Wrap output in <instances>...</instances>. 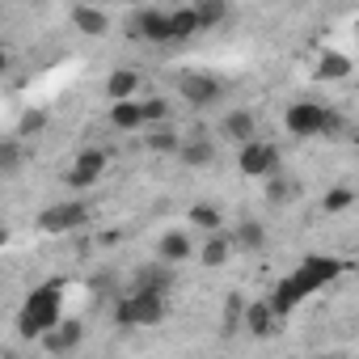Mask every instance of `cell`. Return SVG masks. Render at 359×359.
<instances>
[{"instance_id":"obj_1","label":"cell","mask_w":359,"mask_h":359,"mask_svg":"<svg viewBox=\"0 0 359 359\" xmlns=\"http://www.w3.org/2000/svg\"><path fill=\"white\" fill-rule=\"evenodd\" d=\"M338 275H342V262H338V258H321V254H313V258H304V262H300V266L279 283V287H275V296H271L266 304H271V313L283 321V317L304 300V296L321 292V287H325V283H334Z\"/></svg>"},{"instance_id":"obj_2","label":"cell","mask_w":359,"mask_h":359,"mask_svg":"<svg viewBox=\"0 0 359 359\" xmlns=\"http://www.w3.org/2000/svg\"><path fill=\"white\" fill-rule=\"evenodd\" d=\"M60 292H64V279H51V283L34 287V292L26 296L22 313H18V330H22V338H39L47 325L60 321V300H64Z\"/></svg>"},{"instance_id":"obj_3","label":"cell","mask_w":359,"mask_h":359,"mask_svg":"<svg viewBox=\"0 0 359 359\" xmlns=\"http://www.w3.org/2000/svg\"><path fill=\"white\" fill-rule=\"evenodd\" d=\"M283 123H287L292 135H334V131H342V114L330 110V106H321V102H296V106H287Z\"/></svg>"},{"instance_id":"obj_4","label":"cell","mask_w":359,"mask_h":359,"mask_svg":"<svg viewBox=\"0 0 359 359\" xmlns=\"http://www.w3.org/2000/svg\"><path fill=\"white\" fill-rule=\"evenodd\" d=\"M161 317H165V296L144 292V287H131V292L118 296V304H114V321L127 325V330H135V325H156Z\"/></svg>"},{"instance_id":"obj_5","label":"cell","mask_w":359,"mask_h":359,"mask_svg":"<svg viewBox=\"0 0 359 359\" xmlns=\"http://www.w3.org/2000/svg\"><path fill=\"white\" fill-rule=\"evenodd\" d=\"M81 224H89V203L85 199H64V203H51L47 212H39L43 233H76Z\"/></svg>"},{"instance_id":"obj_6","label":"cell","mask_w":359,"mask_h":359,"mask_svg":"<svg viewBox=\"0 0 359 359\" xmlns=\"http://www.w3.org/2000/svg\"><path fill=\"white\" fill-rule=\"evenodd\" d=\"M237 169H241L245 177H266V173H275V169H279V148L254 135V140H245V144H241Z\"/></svg>"},{"instance_id":"obj_7","label":"cell","mask_w":359,"mask_h":359,"mask_svg":"<svg viewBox=\"0 0 359 359\" xmlns=\"http://www.w3.org/2000/svg\"><path fill=\"white\" fill-rule=\"evenodd\" d=\"M177 89H182V97L195 106V110H208L224 97V85L208 72H182V81H177Z\"/></svg>"},{"instance_id":"obj_8","label":"cell","mask_w":359,"mask_h":359,"mask_svg":"<svg viewBox=\"0 0 359 359\" xmlns=\"http://www.w3.org/2000/svg\"><path fill=\"white\" fill-rule=\"evenodd\" d=\"M102 173H106V152H102V148H85V152H76V165L68 169L64 182H68L72 191H89Z\"/></svg>"},{"instance_id":"obj_9","label":"cell","mask_w":359,"mask_h":359,"mask_svg":"<svg viewBox=\"0 0 359 359\" xmlns=\"http://www.w3.org/2000/svg\"><path fill=\"white\" fill-rule=\"evenodd\" d=\"M81 338H85V330H81L76 321H55V325H47L34 342H39L43 351H51V355H68V351L81 346Z\"/></svg>"},{"instance_id":"obj_10","label":"cell","mask_w":359,"mask_h":359,"mask_svg":"<svg viewBox=\"0 0 359 359\" xmlns=\"http://www.w3.org/2000/svg\"><path fill=\"white\" fill-rule=\"evenodd\" d=\"M241 325H245L254 338H271V334L279 330V317L271 313V304H266V300H254V304H245V309H241Z\"/></svg>"},{"instance_id":"obj_11","label":"cell","mask_w":359,"mask_h":359,"mask_svg":"<svg viewBox=\"0 0 359 359\" xmlns=\"http://www.w3.org/2000/svg\"><path fill=\"white\" fill-rule=\"evenodd\" d=\"M131 287H144V292H156V296H165L169 287H173V266L169 262H148V266H140L135 271V283Z\"/></svg>"},{"instance_id":"obj_12","label":"cell","mask_w":359,"mask_h":359,"mask_svg":"<svg viewBox=\"0 0 359 359\" xmlns=\"http://www.w3.org/2000/svg\"><path fill=\"white\" fill-rule=\"evenodd\" d=\"M135 34L148 39V43H173V34H169V13H161V9H144V13L135 18Z\"/></svg>"},{"instance_id":"obj_13","label":"cell","mask_w":359,"mask_h":359,"mask_svg":"<svg viewBox=\"0 0 359 359\" xmlns=\"http://www.w3.org/2000/svg\"><path fill=\"white\" fill-rule=\"evenodd\" d=\"M191 254H195L191 233H177V229H173V233H165V237H161V245H156V258H161V262H169V266L187 262Z\"/></svg>"},{"instance_id":"obj_14","label":"cell","mask_w":359,"mask_h":359,"mask_svg":"<svg viewBox=\"0 0 359 359\" xmlns=\"http://www.w3.org/2000/svg\"><path fill=\"white\" fill-rule=\"evenodd\" d=\"M72 26H76L81 34H89V39H102V34L110 30V18H106L102 9H93V5H76V9H72Z\"/></svg>"},{"instance_id":"obj_15","label":"cell","mask_w":359,"mask_h":359,"mask_svg":"<svg viewBox=\"0 0 359 359\" xmlns=\"http://www.w3.org/2000/svg\"><path fill=\"white\" fill-rule=\"evenodd\" d=\"M220 131H224V140H237V144H245V140H254V135H258V118H254L250 110H233V114H224Z\"/></svg>"},{"instance_id":"obj_16","label":"cell","mask_w":359,"mask_h":359,"mask_svg":"<svg viewBox=\"0 0 359 359\" xmlns=\"http://www.w3.org/2000/svg\"><path fill=\"white\" fill-rule=\"evenodd\" d=\"M229 258H233V241H229L220 229H216V233H208V241H203V250H199V262L216 271V266H224Z\"/></svg>"},{"instance_id":"obj_17","label":"cell","mask_w":359,"mask_h":359,"mask_svg":"<svg viewBox=\"0 0 359 359\" xmlns=\"http://www.w3.org/2000/svg\"><path fill=\"white\" fill-rule=\"evenodd\" d=\"M195 18H199V30H212V26H224L233 18V5L229 0H199V5H191Z\"/></svg>"},{"instance_id":"obj_18","label":"cell","mask_w":359,"mask_h":359,"mask_svg":"<svg viewBox=\"0 0 359 359\" xmlns=\"http://www.w3.org/2000/svg\"><path fill=\"white\" fill-rule=\"evenodd\" d=\"M233 250H245V254H254V250H262L266 245V233H262V224L258 220H241V224H233Z\"/></svg>"},{"instance_id":"obj_19","label":"cell","mask_w":359,"mask_h":359,"mask_svg":"<svg viewBox=\"0 0 359 359\" xmlns=\"http://www.w3.org/2000/svg\"><path fill=\"white\" fill-rule=\"evenodd\" d=\"M110 123H114L118 131H135V127H144L140 102H131V97H118V102L110 106Z\"/></svg>"},{"instance_id":"obj_20","label":"cell","mask_w":359,"mask_h":359,"mask_svg":"<svg viewBox=\"0 0 359 359\" xmlns=\"http://www.w3.org/2000/svg\"><path fill=\"white\" fill-rule=\"evenodd\" d=\"M22 165H26L22 140H18V135H9V140H0V177H13V173H22Z\"/></svg>"},{"instance_id":"obj_21","label":"cell","mask_w":359,"mask_h":359,"mask_svg":"<svg viewBox=\"0 0 359 359\" xmlns=\"http://www.w3.org/2000/svg\"><path fill=\"white\" fill-rule=\"evenodd\" d=\"M177 152H182V161H187V165L203 169V165H212L216 144H212V140H203V135H195V140H187V144H177Z\"/></svg>"},{"instance_id":"obj_22","label":"cell","mask_w":359,"mask_h":359,"mask_svg":"<svg viewBox=\"0 0 359 359\" xmlns=\"http://www.w3.org/2000/svg\"><path fill=\"white\" fill-rule=\"evenodd\" d=\"M135 89H140V72H131V68H114V72L106 76V93H110V102L131 97Z\"/></svg>"},{"instance_id":"obj_23","label":"cell","mask_w":359,"mask_h":359,"mask_svg":"<svg viewBox=\"0 0 359 359\" xmlns=\"http://www.w3.org/2000/svg\"><path fill=\"white\" fill-rule=\"evenodd\" d=\"M317 76H321V81H346V76H351V60L338 55V51H325L321 64H317Z\"/></svg>"},{"instance_id":"obj_24","label":"cell","mask_w":359,"mask_h":359,"mask_svg":"<svg viewBox=\"0 0 359 359\" xmlns=\"http://www.w3.org/2000/svg\"><path fill=\"white\" fill-rule=\"evenodd\" d=\"M169 34H173V43H182V39L199 34V18H195V9H177V13H169Z\"/></svg>"},{"instance_id":"obj_25","label":"cell","mask_w":359,"mask_h":359,"mask_svg":"<svg viewBox=\"0 0 359 359\" xmlns=\"http://www.w3.org/2000/svg\"><path fill=\"white\" fill-rule=\"evenodd\" d=\"M177 144H182V140H177V131H173V127H165V123H156V127H152V135H148V148H152V152H161V156L177 152Z\"/></svg>"},{"instance_id":"obj_26","label":"cell","mask_w":359,"mask_h":359,"mask_svg":"<svg viewBox=\"0 0 359 359\" xmlns=\"http://www.w3.org/2000/svg\"><path fill=\"white\" fill-rule=\"evenodd\" d=\"M187 220H191V224H195V229H203V233H216V229H220V224H224V216H220V212H216V208H208V203H195V208H191V216H187Z\"/></svg>"},{"instance_id":"obj_27","label":"cell","mask_w":359,"mask_h":359,"mask_svg":"<svg viewBox=\"0 0 359 359\" xmlns=\"http://www.w3.org/2000/svg\"><path fill=\"white\" fill-rule=\"evenodd\" d=\"M355 203V191L351 187H334L330 195H325V216H338V212H346Z\"/></svg>"},{"instance_id":"obj_28","label":"cell","mask_w":359,"mask_h":359,"mask_svg":"<svg viewBox=\"0 0 359 359\" xmlns=\"http://www.w3.org/2000/svg\"><path fill=\"white\" fill-rule=\"evenodd\" d=\"M296 191H300V187L292 182V177H271V182H266V199H271V203H287Z\"/></svg>"},{"instance_id":"obj_29","label":"cell","mask_w":359,"mask_h":359,"mask_svg":"<svg viewBox=\"0 0 359 359\" xmlns=\"http://www.w3.org/2000/svg\"><path fill=\"white\" fill-rule=\"evenodd\" d=\"M140 114H144V123H165L169 118V102L165 97H148V102H140Z\"/></svg>"},{"instance_id":"obj_30","label":"cell","mask_w":359,"mask_h":359,"mask_svg":"<svg viewBox=\"0 0 359 359\" xmlns=\"http://www.w3.org/2000/svg\"><path fill=\"white\" fill-rule=\"evenodd\" d=\"M43 127H47V114H43V110H26L22 123H18V140H22V135H39Z\"/></svg>"},{"instance_id":"obj_31","label":"cell","mask_w":359,"mask_h":359,"mask_svg":"<svg viewBox=\"0 0 359 359\" xmlns=\"http://www.w3.org/2000/svg\"><path fill=\"white\" fill-rule=\"evenodd\" d=\"M241 309H245V304L233 296V300H229V313H224V334H237V330H241Z\"/></svg>"},{"instance_id":"obj_32","label":"cell","mask_w":359,"mask_h":359,"mask_svg":"<svg viewBox=\"0 0 359 359\" xmlns=\"http://www.w3.org/2000/svg\"><path fill=\"white\" fill-rule=\"evenodd\" d=\"M9 68H13V55H9V47H5V43H0V76H5Z\"/></svg>"},{"instance_id":"obj_33","label":"cell","mask_w":359,"mask_h":359,"mask_svg":"<svg viewBox=\"0 0 359 359\" xmlns=\"http://www.w3.org/2000/svg\"><path fill=\"white\" fill-rule=\"evenodd\" d=\"M5 245H9V229H5V224H0V250H5Z\"/></svg>"}]
</instances>
